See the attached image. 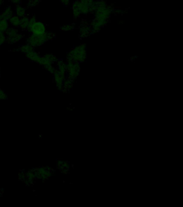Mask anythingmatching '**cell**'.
I'll return each instance as SVG.
<instances>
[{
	"mask_svg": "<svg viewBox=\"0 0 183 207\" xmlns=\"http://www.w3.org/2000/svg\"><path fill=\"white\" fill-rule=\"evenodd\" d=\"M55 37V34L52 32L46 31L44 34L40 36H36L31 34L27 39V44L33 46V48L37 46H40L47 41L52 40Z\"/></svg>",
	"mask_w": 183,
	"mask_h": 207,
	"instance_id": "obj_1",
	"label": "cell"
},
{
	"mask_svg": "<svg viewBox=\"0 0 183 207\" xmlns=\"http://www.w3.org/2000/svg\"><path fill=\"white\" fill-rule=\"evenodd\" d=\"M46 25H45L42 22L36 21L33 23L32 25L29 26L27 28L31 34H34L36 36H40L44 34L46 31Z\"/></svg>",
	"mask_w": 183,
	"mask_h": 207,
	"instance_id": "obj_2",
	"label": "cell"
},
{
	"mask_svg": "<svg viewBox=\"0 0 183 207\" xmlns=\"http://www.w3.org/2000/svg\"><path fill=\"white\" fill-rule=\"evenodd\" d=\"M54 74V79L56 83V86L60 90H62L64 81L66 79V72L56 70Z\"/></svg>",
	"mask_w": 183,
	"mask_h": 207,
	"instance_id": "obj_3",
	"label": "cell"
},
{
	"mask_svg": "<svg viewBox=\"0 0 183 207\" xmlns=\"http://www.w3.org/2000/svg\"><path fill=\"white\" fill-rule=\"evenodd\" d=\"M25 56L28 60L36 62L37 63L39 64V65L42 59V56H40L39 54L37 53L34 50L25 54Z\"/></svg>",
	"mask_w": 183,
	"mask_h": 207,
	"instance_id": "obj_4",
	"label": "cell"
},
{
	"mask_svg": "<svg viewBox=\"0 0 183 207\" xmlns=\"http://www.w3.org/2000/svg\"><path fill=\"white\" fill-rule=\"evenodd\" d=\"M8 28L9 22L8 19H6L2 13L0 14V34L5 33Z\"/></svg>",
	"mask_w": 183,
	"mask_h": 207,
	"instance_id": "obj_5",
	"label": "cell"
},
{
	"mask_svg": "<svg viewBox=\"0 0 183 207\" xmlns=\"http://www.w3.org/2000/svg\"><path fill=\"white\" fill-rule=\"evenodd\" d=\"M23 38V35L21 34L17 33V34L12 36L6 37V42L10 44L18 42Z\"/></svg>",
	"mask_w": 183,
	"mask_h": 207,
	"instance_id": "obj_6",
	"label": "cell"
},
{
	"mask_svg": "<svg viewBox=\"0 0 183 207\" xmlns=\"http://www.w3.org/2000/svg\"><path fill=\"white\" fill-rule=\"evenodd\" d=\"M15 13L16 15L21 19L26 15V10L21 4L16 5L15 7Z\"/></svg>",
	"mask_w": 183,
	"mask_h": 207,
	"instance_id": "obj_7",
	"label": "cell"
},
{
	"mask_svg": "<svg viewBox=\"0 0 183 207\" xmlns=\"http://www.w3.org/2000/svg\"><path fill=\"white\" fill-rule=\"evenodd\" d=\"M30 17L28 16L25 15L21 19V24L19 27L23 30H27L29 24Z\"/></svg>",
	"mask_w": 183,
	"mask_h": 207,
	"instance_id": "obj_8",
	"label": "cell"
},
{
	"mask_svg": "<svg viewBox=\"0 0 183 207\" xmlns=\"http://www.w3.org/2000/svg\"><path fill=\"white\" fill-rule=\"evenodd\" d=\"M10 24L13 27H18L21 24V19L17 16L13 15L9 20Z\"/></svg>",
	"mask_w": 183,
	"mask_h": 207,
	"instance_id": "obj_9",
	"label": "cell"
},
{
	"mask_svg": "<svg viewBox=\"0 0 183 207\" xmlns=\"http://www.w3.org/2000/svg\"><path fill=\"white\" fill-rule=\"evenodd\" d=\"M2 14L6 19L9 20L13 15V10L12 9V7L10 6L7 7L2 13Z\"/></svg>",
	"mask_w": 183,
	"mask_h": 207,
	"instance_id": "obj_10",
	"label": "cell"
},
{
	"mask_svg": "<svg viewBox=\"0 0 183 207\" xmlns=\"http://www.w3.org/2000/svg\"><path fill=\"white\" fill-rule=\"evenodd\" d=\"M17 50L23 52V53H24V54H27V52L33 51L34 48L33 46L30 45L29 44H27L19 46V49H17Z\"/></svg>",
	"mask_w": 183,
	"mask_h": 207,
	"instance_id": "obj_11",
	"label": "cell"
},
{
	"mask_svg": "<svg viewBox=\"0 0 183 207\" xmlns=\"http://www.w3.org/2000/svg\"><path fill=\"white\" fill-rule=\"evenodd\" d=\"M57 62V70L62 71L63 72H66V64L62 60H58Z\"/></svg>",
	"mask_w": 183,
	"mask_h": 207,
	"instance_id": "obj_12",
	"label": "cell"
},
{
	"mask_svg": "<svg viewBox=\"0 0 183 207\" xmlns=\"http://www.w3.org/2000/svg\"><path fill=\"white\" fill-rule=\"evenodd\" d=\"M17 33H18V30L16 29L15 28L12 27V28H8L5 32V34L7 35V36H12L17 34Z\"/></svg>",
	"mask_w": 183,
	"mask_h": 207,
	"instance_id": "obj_13",
	"label": "cell"
},
{
	"mask_svg": "<svg viewBox=\"0 0 183 207\" xmlns=\"http://www.w3.org/2000/svg\"><path fill=\"white\" fill-rule=\"evenodd\" d=\"M44 56V57L48 61H49L52 64L57 61V57L53 55H52V54H46Z\"/></svg>",
	"mask_w": 183,
	"mask_h": 207,
	"instance_id": "obj_14",
	"label": "cell"
},
{
	"mask_svg": "<svg viewBox=\"0 0 183 207\" xmlns=\"http://www.w3.org/2000/svg\"><path fill=\"white\" fill-rule=\"evenodd\" d=\"M41 1L42 0H29L27 7L29 8L35 7L38 6Z\"/></svg>",
	"mask_w": 183,
	"mask_h": 207,
	"instance_id": "obj_15",
	"label": "cell"
},
{
	"mask_svg": "<svg viewBox=\"0 0 183 207\" xmlns=\"http://www.w3.org/2000/svg\"><path fill=\"white\" fill-rule=\"evenodd\" d=\"M44 67L46 69L48 72H50L52 74H53L55 72V71H56V69L53 67V66L52 65V64H48V65H45V66H44Z\"/></svg>",
	"mask_w": 183,
	"mask_h": 207,
	"instance_id": "obj_16",
	"label": "cell"
},
{
	"mask_svg": "<svg viewBox=\"0 0 183 207\" xmlns=\"http://www.w3.org/2000/svg\"><path fill=\"white\" fill-rule=\"evenodd\" d=\"M72 26L71 24H68V25H63V27H61L60 29L62 31H69L72 30Z\"/></svg>",
	"mask_w": 183,
	"mask_h": 207,
	"instance_id": "obj_17",
	"label": "cell"
},
{
	"mask_svg": "<svg viewBox=\"0 0 183 207\" xmlns=\"http://www.w3.org/2000/svg\"><path fill=\"white\" fill-rule=\"evenodd\" d=\"M6 41V36L4 33L0 34V45H2Z\"/></svg>",
	"mask_w": 183,
	"mask_h": 207,
	"instance_id": "obj_18",
	"label": "cell"
},
{
	"mask_svg": "<svg viewBox=\"0 0 183 207\" xmlns=\"http://www.w3.org/2000/svg\"><path fill=\"white\" fill-rule=\"evenodd\" d=\"M7 99V95L5 93L4 91L0 88V100H4Z\"/></svg>",
	"mask_w": 183,
	"mask_h": 207,
	"instance_id": "obj_19",
	"label": "cell"
},
{
	"mask_svg": "<svg viewBox=\"0 0 183 207\" xmlns=\"http://www.w3.org/2000/svg\"><path fill=\"white\" fill-rule=\"evenodd\" d=\"M9 1L12 2V3L15 4L16 6V5H18V4H21L22 0H9Z\"/></svg>",
	"mask_w": 183,
	"mask_h": 207,
	"instance_id": "obj_20",
	"label": "cell"
},
{
	"mask_svg": "<svg viewBox=\"0 0 183 207\" xmlns=\"http://www.w3.org/2000/svg\"><path fill=\"white\" fill-rule=\"evenodd\" d=\"M61 3L65 6H68L69 4V0H60Z\"/></svg>",
	"mask_w": 183,
	"mask_h": 207,
	"instance_id": "obj_21",
	"label": "cell"
},
{
	"mask_svg": "<svg viewBox=\"0 0 183 207\" xmlns=\"http://www.w3.org/2000/svg\"><path fill=\"white\" fill-rule=\"evenodd\" d=\"M3 2H4V0H0V7L3 4Z\"/></svg>",
	"mask_w": 183,
	"mask_h": 207,
	"instance_id": "obj_22",
	"label": "cell"
},
{
	"mask_svg": "<svg viewBox=\"0 0 183 207\" xmlns=\"http://www.w3.org/2000/svg\"><path fill=\"white\" fill-rule=\"evenodd\" d=\"M1 70H0V77H1Z\"/></svg>",
	"mask_w": 183,
	"mask_h": 207,
	"instance_id": "obj_23",
	"label": "cell"
}]
</instances>
